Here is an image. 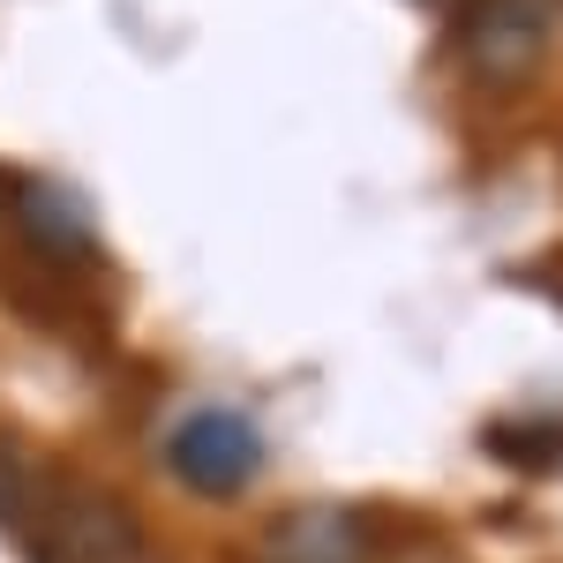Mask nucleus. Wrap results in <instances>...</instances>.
I'll list each match as a JSON object with an SVG mask.
<instances>
[{
  "label": "nucleus",
  "mask_w": 563,
  "mask_h": 563,
  "mask_svg": "<svg viewBox=\"0 0 563 563\" xmlns=\"http://www.w3.org/2000/svg\"><path fill=\"white\" fill-rule=\"evenodd\" d=\"M23 519H31V556L38 563H143L135 519L84 481H31Z\"/></svg>",
  "instance_id": "nucleus-1"
},
{
  "label": "nucleus",
  "mask_w": 563,
  "mask_h": 563,
  "mask_svg": "<svg viewBox=\"0 0 563 563\" xmlns=\"http://www.w3.org/2000/svg\"><path fill=\"white\" fill-rule=\"evenodd\" d=\"M166 474H174L188 496L225 504V496H241V488L263 474V429L241 406H196V413L174 421V435H166Z\"/></svg>",
  "instance_id": "nucleus-2"
},
{
  "label": "nucleus",
  "mask_w": 563,
  "mask_h": 563,
  "mask_svg": "<svg viewBox=\"0 0 563 563\" xmlns=\"http://www.w3.org/2000/svg\"><path fill=\"white\" fill-rule=\"evenodd\" d=\"M459 53H466V68L481 84L496 90L526 84L549 53V8L541 0H474L466 23H459Z\"/></svg>",
  "instance_id": "nucleus-3"
},
{
  "label": "nucleus",
  "mask_w": 563,
  "mask_h": 563,
  "mask_svg": "<svg viewBox=\"0 0 563 563\" xmlns=\"http://www.w3.org/2000/svg\"><path fill=\"white\" fill-rule=\"evenodd\" d=\"M376 541H368V519L346 511V504H301L263 533L256 563H368Z\"/></svg>",
  "instance_id": "nucleus-4"
},
{
  "label": "nucleus",
  "mask_w": 563,
  "mask_h": 563,
  "mask_svg": "<svg viewBox=\"0 0 563 563\" xmlns=\"http://www.w3.org/2000/svg\"><path fill=\"white\" fill-rule=\"evenodd\" d=\"M15 225H23V241L53 263H84L90 249H98L90 211L68 188H53V180H23V188H15Z\"/></svg>",
  "instance_id": "nucleus-5"
},
{
  "label": "nucleus",
  "mask_w": 563,
  "mask_h": 563,
  "mask_svg": "<svg viewBox=\"0 0 563 563\" xmlns=\"http://www.w3.org/2000/svg\"><path fill=\"white\" fill-rule=\"evenodd\" d=\"M488 443L511 466H556L563 459V421H519V429H488Z\"/></svg>",
  "instance_id": "nucleus-6"
},
{
  "label": "nucleus",
  "mask_w": 563,
  "mask_h": 563,
  "mask_svg": "<svg viewBox=\"0 0 563 563\" xmlns=\"http://www.w3.org/2000/svg\"><path fill=\"white\" fill-rule=\"evenodd\" d=\"M421 8H435V0H421Z\"/></svg>",
  "instance_id": "nucleus-7"
}]
</instances>
